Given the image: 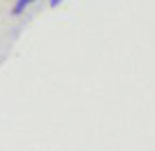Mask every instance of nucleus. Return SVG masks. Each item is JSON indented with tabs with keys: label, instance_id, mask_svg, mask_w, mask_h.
<instances>
[{
	"label": "nucleus",
	"instance_id": "nucleus-2",
	"mask_svg": "<svg viewBox=\"0 0 155 151\" xmlns=\"http://www.w3.org/2000/svg\"><path fill=\"white\" fill-rule=\"evenodd\" d=\"M60 2H63V0H51V7H58Z\"/></svg>",
	"mask_w": 155,
	"mask_h": 151
},
{
	"label": "nucleus",
	"instance_id": "nucleus-1",
	"mask_svg": "<svg viewBox=\"0 0 155 151\" xmlns=\"http://www.w3.org/2000/svg\"><path fill=\"white\" fill-rule=\"evenodd\" d=\"M32 2H35V0H16V5L12 7V14H23V12H26V7L32 5Z\"/></svg>",
	"mask_w": 155,
	"mask_h": 151
}]
</instances>
